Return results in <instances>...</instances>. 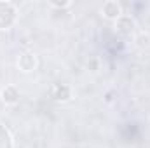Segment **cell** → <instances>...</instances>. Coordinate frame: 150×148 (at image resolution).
I'll return each mask as SVG.
<instances>
[{"instance_id":"7a4b0ae2","label":"cell","mask_w":150,"mask_h":148,"mask_svg":"<svg viewBox=\"0 0 150 148\" xmlns=\"http://www.w3.org/2000/svg\"><path fill=\"white\" fill-rule=\"evenodd\" d=\"M103 14L107 16V18H112V19H119L120 18V14H122V9H120V5L117 4V2H107L105 5H103Z\"/></svg>"},{"instance_id":"5b68a950","label":"cell","mask_w":150,"mask_h":148,"mask_svg":"<svg viewBox=\"0 0 150 148\" xmlns=\"http://www.w3.org/2000/svg\"><path fill=\"white\" fill-rule=\"evenodd\" d=\"M35 65H37V61H35V56L33 54H23L19 58V68L23 72H32L35 68Z\"/></svg>"},{"instance_id":"52a82bcc","label":"cell","mask_w":150,"mask_h":148,"mask_svg":"<svg viewBox=\"0 0 150 148\" xmlns=\"http://www.w3.org/2000/svg\"><path fill=\"white\" fill-rule=\"evenodd\" d=\"M0 148H12L11 134H9V131L2 124H0Z\"/></svg>"},{"instance_id":"3957f363","label":"cell","mask_w":150,"mask_h":148,"mask_svg":"<svg viewBox=\"0 0 150 148\" xmlns=\"http://www.w3.org/2000/svg\"><path fill=\"white\" fill-rule=\"evenodd\" d=\"M133 28H134V23H133L131 18L120 16V18L117 19V32H120L122 35H129V33L133 32Z\"/></svg>"},{"instance_id":"6da1fadb","label":"cell","mask_w":150,"mask_h":148,"mask_svg":"<svg viewBox=\"0 0 150 148\" xmlns=\"http://www.w3.org/2000/svg\"><path fill=\"white\" fill-rule=\"evenodd\" d=\"M16 19V7L11 2H2L0 0V30L9 28Z\"/></svg>"},{"instance_id":"8992f818","label":"cell","mask_w":150,"mask_h":148,"mask_svg":"<svg viewBox=\"0 0 150 148\" xmlns=\"http://www.w3.org/2000/svg\"><path fill=\"white\" fill-rule=\"evenodd\" d=\"M2 96H4V101L5 103H16L18 98H19V92L14 85H7L4 91H2Z\"/></svg>"},{"instance_id":"277c9868","label":"cell","mask_w":150,"mask_h":148,"mask_svg":"<svg viewBox=\"0 0 150 148\" xmlns=\"http://www.w3.org/2000/svg\"><path fill=\"white\" fill-rule=\"evenodd\" d=\"M52 98H54V99H59V101H67V99L70 98V87L65 85V84L54 85V89H52Z\"/></svg>"}]
</instances>
